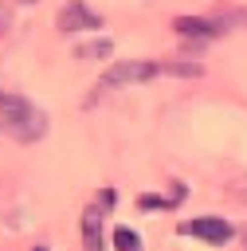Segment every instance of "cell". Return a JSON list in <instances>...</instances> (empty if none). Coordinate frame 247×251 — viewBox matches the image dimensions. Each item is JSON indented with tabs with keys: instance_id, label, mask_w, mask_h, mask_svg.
Segmentation results:
<instances>
[{
	"instance_id": "cell-7",
	"label": "cell",
	"mask_w": 247,
	"mask_h": 251,
	"mask_svg": "<svg viewBox=\"0 0 247 251\" xmlns=\"http://www.w3.org/2000/svg\"><path fill=\"white\" fill-rule=\"evenodd\" d=\"M114 43L110 39H86V43H74V55L78 59H110Z\"/></svg>"
},
{
	"instance_id": "cell-6",
	"label": "cell",
	"mask_w": 247,
	"mask_h": 251,
	"mask_svg": "<svg viewBox=\"0 0 247 251\" xmlns=\"http://www.w3.org/2000/svg\"><path fill=\"white\" fill-rule=\"evenodd\" d=\"M82 243H86V251H102V212L98 208L82 212Z\"/></svg>"
},
{
	"instance_id": "cell-2",
	"label": "cell",
	"mask_w": 247,
	"mask_h": 251,
	"mask_svg": "<svg viewBox=\"0 0 247 251\" xmlns=\"http://www.w3.org/2000/svg\"><path fill=\"white\" fill-rule=\"evenodd\" d=\"M157 71H161V63H153V59H122V63H110V71L98 78V90L137 86V82H149Z\"/></svg>"
},
{
	"instance_id": "cell-12",
	"label": "cell",
	"mask_w": 247,
	"mask_h": 251,
	"mask_svg": "<svg viewBox=\"0 0 247 251\" xmlns=\"http://www.w3.org/2000/svg\"><path fill=\"white\" fill-rule=\"evenodd\" d=\"M4 31H8V8L0 4V35H4Z\"/></svg>"
},
{
	"instance_id": "cell-10",
	"label": "cell",
	"mask_w": 247,
	"mask_h": 251,
	"mask_svg": "<svg viewBox=\"0 0 247 251\" xmlns=\"http://www.w3.org/2000/svg\"><path fill=\"white\" fill-rule=\"evenodd\" d=\"M137 204H141V208H169L173 200H157V196H141Z\"/></svg>"
},
{
	"instance_id": "cell-8",
	"label": "cell",
	"mask_w": 247,
	"mask_h": 251,
	"mask_svg": "<svg viewBox=\"0 0 247 251\" xmlns=\"http://www.w3.org/2000/svg\"><path fill=\"white\" fill-rule=\"evenodd\" d=\"M114 251H145L141 235L129 231V227H114Z\"/></svg>"
},
{
	"instance_id": "cell-3",
	"label": "cell",
	"mask_w": 247,
	"mask_h": 251,
	"mask_svg": "<svg viewBox=\"0 0 247 251\" xmlns=\"http://www.w3.org/2000/svg\"><path fill=\"white\" fill-rule=\"evenodd\" d=\"M235 16H220V20H204V16H176L173 20V31L184 35V39H216L223 27H231Z\"/></svg>"
},
{
	"instance_id": "cell-14",
	"label": "cell",
	"mask_w": 247,
	"mask_h": 251,
	"mask_svg": "<svg viewBox=\"0 0 247 251\" xmlns=\"http://www.w3.org/2000/svg\"><path fill=\"white\" fill-rule=\"evenodd\" d=\"M24 4H35V0H24Z\"/></svg>"
},
{
	"instance_id": "cell-4",
	"label": "cell",
	"mask_w": 247,
	"mask_h": 251,
	"mask_svg": "<svg viewBox=\"0 0 247 251\" xmlns=\"http://www.w3.org/2000/svg\"><path fill=\"white\" fill-rule=\"evenodd\" d=\"M94 27H102V16H98V12H90L82 0H71V4L59 12V31H63V35H74V31H94Z\"/></svg>"
},
{
	"instance_id": "cell-11",
	"label": "cell",
	"mask_w": 247,
	"mask_h": 251,
	"mask_svg": "<svg viewBox=\"0 0 247 251\" xmlns=\"http://www.w3.org/2000/svg\"><path fill=\"white\" fill-rule=\"evenodd\" d=\"M114 204H118V192L106 188V192H102V208H114Z\"/></svg>"
},
{
	"instance_id": "cell-13",
	"label": "cell",
	"mask_w": 247,
	"mask_h": 251,
	"mask_svg": "<svg viewBox=\"0 0 247 251\" xmlns=\"http://www.w3.org/2000/svg\"><path fill=\"white\" fill-rule=\"evenodd\" d=\"M31 251H47V247H31Z\"/></svg>"
},
{
	"instance_id": "cell-9",
	"label": "cell",
	"mask_w": 247,
	"mask_h": 251,
	"mask_svg": "<svg viewBox=\"0 0 247 251\" xmlns=\"http://www.w3.org/2000/svg\"><path fill=\"white\" fill-rule=\"evenodd\" d=\"M161 71H169V75H188V78L204 75V67H200V63H188V59H173V63H165Z\"/></svg>"
},
{
	"instance_id": "cell-5",
	"label": "cell",
	"mask_w": 247,
	"mask_h": 251,
	"mask_svg": "<svg viewBox=\"0 0 247 251\" xmlns=\"http://www.w3.org/2000/svg\"><path fill=\"white\" fill-rule=\"evenodd\" d=\"M184 231L196 235V239H204V243H216V247L231 239V224H227L223 216H196V220L184 224Z\"/></svg>"
},
{
	"instance_id": "cell-1",
	"label": "cell",
	"mask_w": 247,
	"mask_h": 251,
	"mask_svg": "<svg viewBox=\"0 0 247 251\" xmlns=\"http://www.w3.org/2000/svg\"><path fill=\"white\" fill-rule=\"evenodd\" d=\"M0 126L16 137V141H39L47 133V114L39 106H31L24 94L0 90Z\"/></svg>"
}]
</instances>
